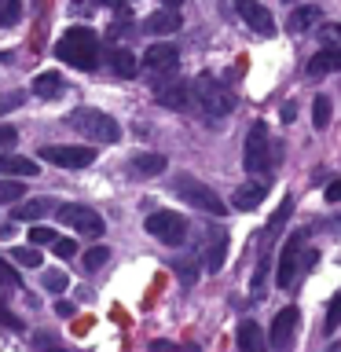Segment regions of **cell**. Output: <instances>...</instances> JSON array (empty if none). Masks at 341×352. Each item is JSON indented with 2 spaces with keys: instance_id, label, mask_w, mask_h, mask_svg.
Listing matches in <instances>:
<instances>
[{
  "instance_id": "6da1fadb",
  "label": "cell",
  "mask_w": 341,
  "mask_h": 352,
  "mask_svg": "<svg viewBox=\"0 0 341 352\" xmlns=\"http://www.w3.org/2000/svg\"><path fill=\"white\" fill-rule=\"evenodd\" d=\"M191 96H195V103L198 110L206 114V121H224L231 110H235V96H231V88L224 81H217L213 74H198L195 77V85H191Z\"/></svg>"
},
{
  "instance_id": "7a4b0ae2",
  "label": "cell",
  "mask_w": 341,
  "mask_h": 352,
  "mask_svg": "<svg viewBox=\"0 0 341 352\" xmlns=\"http://www.w3.org/2000/svg\"><path fill=\"white\" fill-rule=\"evenodd\" d=\"M55 55H59L63 63L77 66V70H96L99 66V37H96V30H88V26L66 30V37L55 44Z\"/></svg>"
},
{
  "instance_id": "3957f363",
  "label": "cell",
  "mask_w": 341,
  "mask_h": 352,
  "mask_svg": "<svg viewBox=\"0 0 341 352\" xmlns=\"http://www.w3.org/2000/svg\"><path fill=\"white\" fill-rule=\"evenodd\" d=\"M66 125H70L77 136H85V140H92V143H118L121 136V129H118V121L107 114V110H99V107H77L66 114Z\"/></svg>"
},
{
  "instance_id": "277c9868",
  "label": "cell",
  "mask_w": 341,
  "mask_h": 352,
  "mask_svg": "<svg viewBox=\"0 0 341 352\" xmlns=\"http://www.w3.org/2000/svg\"><path fill=\"white\" fill-rule=\"evenodd\" d=\"M319 253L305 246V231H294L290 239L283 242V253H279V272H275V283L279 286H294L297 275L316 268Z\"/></svg>"
},
{
  "instance_id": "5b68a950",
  "label": "cell",
  "mask_w": 341,
  "mask_h": 352,
  "mask_svg": "<svg viewBox=\"0 0 341 352\" xmlns=\"http://www.w3.org/2000/svg\"><path fill=\"white\" fill-rule=\"evenodd\" d=\"M283 158L279 147H272L268 140V125L264 121H253V129L246 132V151H242V165H246L250 176H264L272 173V165Z\"/></svg>"
},
{
  "instance_id": "8992f818",
  "label": "cell",
  "mask_w": 341,
  "mask_h": 352,
  "mask_svg": "<svg viewBox=\"0 0 341 352\" xmlns=\"http://www.w3.org/2000/svg\"><path fill=\"white\" fill-rule=\"evenodd\" d=\"M173 191H176V198L180 202H187V206H195V209H202V213H209V217H224V198H220L209 184H202V180H195L191 173H180V176H173Z\"/></svg>"
},
{
  "instance_id": "52a82bcc",
  "label": "cell",
  "mask_w": 341,
  "mask_h": 352,
  "mask_svg": "<svg viewBox=\"0 0 341 352\" xmlns=\"http://www.w3.org/2000/svg\"><path fill=\"white\" fill-rule=\"evenodd\" d=\"M147 235H154L162 246H184L187 242V220L180 213H151L147 217Z\"/></svg>"
},
{
  "instance_id": "ba28073f",
  "label": "cell",
  "mask_w": 341,
  "mask_h": 352,
  "mask_svg": "<svg viewBox=\"0 0 341 352\" xmlns=\"http://www.w3.org/2000/svg\"><path fill=\"white\" fill-rule=\"evenodd\" d=\"M55 213L66 228H74L77 235H103V217L96 213L92 206H55Z\"/></svg>"
},
{
  "instance_id": "9c48e42d",
  "label": "cell",
  "mask_w": 341,
  "mask_h": 352,
  "mask_svg": "<svg viewBox=\"0 0 341 352\" xmlns=\"http://www.w3.org/2000/svg\"><path fill=\"white\" fill-rule=\"evenodd\" d=\"M41 158L52 165H63V169H85V165L96 162V147H70V143H52V147H41Z\"/></svg>"
},
{
  "instance_id": "30bf717a",
  "label": "cell",
  "mask_w": 341,
  "mask_h": 352,
  "mask_svg": "<svg viewBox=\"0 0 341 352\" xmlns=\"http://www.w3.org/2000/svg\"><path fill=\"white\" fill-rule=\"evenodd\" d=\"M297 319H301V312H297L294 305H286V308H279V312H275L272 330H268V341H272V349H275V352H286V349L294 345Z\"/></svg>"
},
{
  "instance_id": "8fae6325",
  "label": "cell",
  "mask_w": 341,
  "mask_h": 352,
  "mask_svg": "<svg viewBox=\"0 0 341 352\" xmlns=\"http://www.w3.org/2000/svg\"><path fill=\"white\" fill-rule=\"evenodd\" d=\"M143 66H147V74H154V77L176 74V66H180V52H176V44H151V48L143 52Z\"/></svg>"
},
{
  "instance_id": "7c38bea8",
  "label": "cell",
  "mask_w": 341,
  "mask_h": 352,
  "mask_svg": "<svg viewBox=\"0 0 341 352\" xmlns=\"http://www.w3.org/2000/svg\"><path fill=\"white\" fill-rule=\"evenodd\" d=\"M125 169H129L132 180H154V176L165 173V154H158V151H140V154H132V158H129Z\"/></svg>"
},
{
  "instance_id": "4fadbf2b",
  "label": "cell",
  "mask_w": 341,
  "mask_h": 352,
  "mask_svg": "<svg viewBox=\"0 0 341 352\" xmlns=\"http://www.w3.org/2000/svg\"><path fill=\"white\" fill-rule=\"evenodd\" d=\"M235 8H239L242 22H246L250 30H257L261 37H272V33H275V19H272V11L264 4H257V0H239Z\"/></svg>"
},
{
  "instance_id": "5bb4252c",
  "label": "cell",
  "mask_w": 341,
  "mask_h": 352,
  "mask_svg": "<svg viewBox=\"0 0 341 352\" xmlns=\"http://www.w3.org/2000/svg\"><path fill=\"white\" fill-rule=\"evenodd\" d=\"M224 261H228V235L220 228H209L206 231V250H202V264L206 272H224Z\"/></svg>"
},
{
  "instance_id": "9a60e30c",
  "label": "cell",
  "mask_w": 341,
  "mask_h": 352,
  "mask_svg": "<svg viewBox=\"0 0 341 352\" xmlns=\"http://www.w3.org/2000/svg\"><path fill=\"white\" fill-rule=\"evenodd\" d=\"M338 70H341V44H323V48L305 63L308 77H323V74H338Z\"/></svg>"
},
{
  "instance_id": "2e32d148",
  "label": "cell",
  "mask_w": 341,
  "mask_h": 352,
  "mask_svg": "<svg viewBox=\"0 0 341 352\" xmlns=\"http://www.w3.org/2000/svg\"><path fill=\"white\" fill-rule=\"evenodd\" d=\"M154 103L158 107H169V110H187L191 107V85L187 81H169L154 92Z\"/></svg>"
},
{
  "instance_id": "e0dca14e",
  "label": "cell",
  "mask_w": 341,
  "mask_h": 352,
  "mask_svg": "<svg viewBox=\"0 0 341 352\" xmlns=\"http://www.w3.org/2000/svg\"><path fill=\"white\" fill-rule=\"evenodd\" d=\"M264 198H268V180H250L235 187V195H231V206L242 209V213H250V209H257Z\"/></svg>"
},
{
  "instance_id": "ac0fdd59",
  "label": "cell",
  "mask_w": 341,
  "mask_h": 352,
  "mask_svg": "<svg viewBox=\"0 0 341 352\" xmlns=\"http://www.w3.org/2000/svg\"><path fill=\"white\" fill-rule=\"evenodd\" d=\"M290 213H294V198L286 195V198H283V206L275 209L272 220H268V224H264V231H261V257H268V250L275 246V239H279V228L286 224V217H290Z\"/></svg>"
},
{
  "instance_id": "d6986e66",
  "label": "cell",
  "mask_w": 341,
  "mask_h": 352,
  "mask_svg": "<svg viewBox=\"0 0 341 352\" xmlns=\"http://www.w3.org/2000/svg\"><path fill=\"white\" fill-rule=\"evenodd\" d=\"M176 30H180V11L176 8L154 11V15L143 22V33H154V37H165V33H176Z\"/></svg>"
},
{
  "instance_id": "ffe728a7",
  "label": "cell",
  "mask_w": 341,
  "mask_h": 352,
  "mask_svg": "<svg viewBox=\"0 0 341 352\" xmlns=\"http://www.w3.org/2000/svg\"><path fill=\"white\" fill-rule=\"evenodd\" d=\"M239 352H268V341H264V330L253 323V319H246V323H239Z\"/></svg>"
},
{
  "instance_id": "44dd1931",
  "label": "cell",
  "mask_w": 341,
  "mask_h": 352,
  "mask_svg": "<svg viewBox=\"0 0 341 352\" xmlns=\"http://www.w3.org/2000/svg\"><path fill=\"white\" fill-rule=\"evenodd\" d=\"M319 19H323V11L316 4H301V8L290 11V19H286V33H305V30H312Z\"/></svg>"
},
{
  "instance_id": "7402d4cb",
  "label": "cell",
  "mask_w": 341,
  "mask_h": 352,
  "mask_svg": "<svg viewBox=\"0 0 341 352\" xmlns=\"http://www.w3.org/2000/svg\"><path fill=\"white\" fill-rule=\"evenodd\" d=\"M63 92H66V81H63L55 70L33 77V96H41V99H59Z\"/></svg>"
},
{
  "instance_id": "603a6c76",
  "label": "cell",
  "mask_w": 341,
  "mask_h": 352,
  "mask_svg": "<svg viewBox=\"0 0 341 352\" xmlns=\"http://www.w3.org/2000/svg\"><path fill=\"white\" fill-rule=\"evenodd\" d=\"M0 176H37V162L22 154H0Z\"/></svg>"
},
{
  "instance_id": "cb8c5ba5",
  "label": "cell",
  "mask_w": 341,
  "mask_h": 352,
  "mask_svg": "<svg viewBox=\"0 0 341 352\" xmlns=\"http://www.w3.org/2000/svg\"><path fill=\"white\" fill-rule=\"evenodd\" d=\"M52 206H59V202H52V198H30V202H22V206L11 209V220H15V224H19V220H41Z\"/></svg>"
},
{
  "instance_id": "d4e9b609",
  "label": "cell",
  "mask_w": 341,
  "mask_h": 352,
  "mask_svg": "<svg viewBox=\"0 0 341 352\" xmlns=\"http://www.w3.org/2000/svg\"><path fill=\"white\" fill-rule=\"evenodd\" d=\"M107 63H110V70H114L118 77H132L136 74V55H132L129 48H114V52H107Z\"/></svg>"
},
{
  "instance_id": "484cf974",
  "label": "cell",
  "mask_w": 341,
  "mask_h": 352,
  "mask_svg": "<svg viewBox=\"0 0 341 352\" xmlns=\"http://www.w3.org/2000/svg\"><path fill=\"white\" fill-rule=\"evenodd\" d=\"M341 327V290L330 297V305H327V316H323V334H334V330Z\"/></svg>"
},
{
  "instance_id": "4316f807",
  "label": "cell",
  "mask_w": 341,
  "mask_h": 352,
  "mask_svg": "<svg viewBox=\"0 0 341 352\" xmlns=\"http://www.w3.org/2000/svg\"><path fill=\"white\" fill-rule=\"evenodd\" d=\"M330 110H334L330 96H316V103H312V125L316 129H327L330 125Z\"/></svg>"
},
{
  "instance_id": "83f0119b",
  "label": "cell",
  "mask_w": 341,
  "mask_h": 352,
  "mask_svg": "<svg viewBox=\"0 0 341 352\" xmlns=\"http://www.w3.org/2000/svg\"><path fill=\"white\" fill-rule=\"evenodd\" d=\"M107 261H110V250H107V246H92V250H88L85 257H81L85 272H99V268H103Z\"/></svg>"
},
{
  "instance_id": "f1b7e54d",
  "label": "cell",
  "mask_w": 341,
  "mask_h": 352,
  "mask_svg": "<svg viewBox=\"0 0 341 352\" xmlns=\"http://www.w3.org/2000/svg\"><path fill=\"white\" fill-rule=\"evenodd\" d=\"M22 195H26V187H22V180H0V206L19 202Z\"/></svg>"
},
{
  "instance_id": "f546056e",
  "label": "cell",
  "mask_w": 341,
  "mask_h": 352,
  "mask_svg": "<svg viewBox=\"0 0 341 352\" xmlns=\"http://www.w3.org/2000/svg\"><path fill=\"white\" fill-rule=\"evenodd\" d=\"M11 261L19 264V268H37L41 264V253L33 246H15V253H11Z\"/></svg>"
},
{
  "instance_id": "4dcf8cb0",
  "label": "cell",
  "mask_w": 341,
  "mask_h": 352,
  "mask_svg": "<svg viewBox=\"0 0 341 352\" xmlns=\"http://www.w3.org/2000/svg\"><path fill=\"white\" fill-rule=\"evenodd\" d=\"M41 286H44L48 294H63V290H66V272H59V268L44 272V275H41Z\"/></svg>"
},
{
  "instance_id": "1f68e13d",
  "label": "cell",
  "mask_w": 341,
  "mask_h": 352,
  "mask_svg": "<svg viewBox=\"0 0 341 352\" xmlns=\"http://www.w3.org/2000/svg\"><path fill=\"white\" fill-rule=\"evenodd\" d=\"M173 272H176V279H180L184 286H195V283H198L195 261H173Z\"/></svg>"
},
{
  "instance_id": "d6a6232c",
  "label": "cell",
  "mask_w": 341,
  "mask_h": 352,
  "mask_svg": "<svg viewBox=\"0 0 341 352\" xmlns=\"http://www.w3.org/2000/svg\"><path fill=\"white\" fill-rule=\"evenodd\" d=\"M22 19V4L19 0H4V4H0V26H15V22Z\"/></svg>"
},
{
  "instance_id": "836d02e7",
  "label": "cell",
  "mask_w": 341,
  "mask_h": 352,
  "mask_svg": "<svg viewBox=\"0 0 341 352\" xmlns=\"http://www.w3.org/2000/svg\"><path fill=\"white\" fill-rule=\"evenodd\" d=\"M30 242H33V250H37V246H55V242H59V235H55V231L52 228H33L30 231Z\"/></svg>"
},
{
  "instance_id": "e575fe53",
  "label": "cell",
  "mask_w": 341,
  "mask_h": 352,
  "mask_svg": "<svg viewBox=\"0 0 341 352\" xmlns=\"http://www.w3.org/2000/svg\"><path fill=\"white\" fill-rule=\"evenodd\" d=\"M151 352H202V349L198 345H176V341L158 338V341H151Z\"/></svg>"
},
{
  "instance_id": "d590c367",
  "label": "cell",
  "mask_w": 341,
  "mask_h": 352,
  "mask_svg": "<svg viewBox=\"0 0 341 352\" xmlns=\"http://www.w3.org/2000/svg\"><path fill=\"white\" fill-rule=\"evenodd\" d=\"M15 286H19V272L0 257V290H15Z\"/></svg>"
},
{
  "instance_id": "8d00e7d4",
  "label": "cell",
  "mask_w": 341,
  "mask_h": 352,
  "mask_svg": "<svg viewBox=\"0 0 341 352\" xmlns=\"http://www.w3.org/2000/svg\"><path fill=\"white\" fill-rule=\"evenodd\" d=\"M268 268H272V261H268V257H261L257 275H253V297H264V279H268Z\"/></svg>"
},
{
  "instance_id": "74e56055",
  "label": "cell",
  "mask_w": 341,
  "mask_h": 352,
  "mask_svg": "<svg viewBox=\"0 0 341 352\" xmlns=\"http://www.w3.org/2000/svg\"><path fill=\"white\" fill-rule=\"evenodd\" d=\"M0 327H8V330H22V319H19V316L8 308L4 297H0Z\"/></svg>"
},
{
  "instance_id": "f35d334b",
  "label": "cell",
  "mask_w": 341,
  "mask_h": 352,
  "mask_svg": "<svg viewBox=\"0 0 341 352\" xmlns=\"http://www.w3.org/2000/svg\"><path fill=\"white\" fill-rule=\"evenodd\" d=\"M52 253H55V257H74V253H77V242H74V239H59V242L52 246Z\"/></svg>"
},
{
  "instance_id": "ab89813d",
  "label": "cell",
  "mask_w": 341,
  "mask_h": 352,
  "mask_svg": "<svg viewBox=\"0 0 341 352\" xmlns=\"http://www.w3.org/2000/svg\"><path fill=\"white\" fill-rule=\"evenodd\" d=\"M19 140V129L15 125H0V147H11Z\"/></svg>"
},
{
  "instance_id": "60d3db41",
  "label": "cell",
  "mask_w": 341,
  "mask_h": 352,
  "mask_svg": "<svg viewBox=\"0 0 341 352\" xmlns=\"http://www.w3.org/2000/svg\"><path fill=\"white\" fill-rule=\"evenodd\" d=\"M323 195H327V202H341V180H330Z\"/></svg>"
},
{
  "instance_id": "b9f144b4",
  "label": "cell",
  "mask_w": 341,
  "mask_h": 352,
  "mask_svg": "<svg viewBox=\"0 0 341 352\" xmlns=\"http://www.w3.org/2000/svg\"><path fill=\"white\" fill-rule=\"evenodd\" d=\"M55 312H59L63 319H74V316H77V308H74L70 301H59V305H55Z\"/></svg>"
},
{
  "instance_id": "7bdbcfd3",
  "label": "cell",
  "mask_w": 341,
  "mask_h": 352,
  "mask_svg": "<svg viewBox=\"0 0 341 352\" xmlns=\"http://www.w3.org/2000/svg\"><path fill=\"white\" fill-rule=\"evenodd\" d=\"M294 118H297V103H294V99H290V103L283 107V121H294Z\"/></svg>"
},
{
  "instance_id": "ee69618b",
  "label": "cell",
  "mask_w": 341,
  "mask_h": 352,
  "mask_svg": "<svg viewBox=\"0 0 341 352\" xmlns=\"http://www.w3.org/2000/svg\"><path fill=\"white\" fill-rule=\"evenodd\" d=\"M327 352H341V345H330V349H327Z\"/></svg>"
}]
</instances>
